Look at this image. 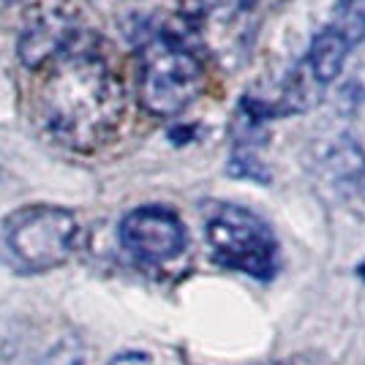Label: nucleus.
<instances>
[{
	"label": "nucleus",
	"instance_id": "1",
	"mask_svg": "<svg viewBox=\"0 0 365 365\" xmlns=\"http://www.w3.org/2000/svg\"><path fill=\"white\" fill-rule=\"evenodd\" d=\"M33 74V120L49 142L96 153L118 137L125 120V85L88 31L38 63Z\"/></svg>",
	"mask_w": 365,
	"mask_h": 365
},
{
	"label": "nucleus",
	"instance_id": "2",
	"mask_svg": "<svg viewBox=\"0 0 365 365\" xmlns=\"http://www.w3.org/2000/svg\"><path fill=\"white\" fill-rule=\"evenodd\" d=\"M205 91V66L180 38L158 33L137 52V98L153 118H178Z\"/></svg>",
	"mask_w": 365,
	"mask_h": 365
},
{
	"label": "nucleus",
	"instance_id": "3",
	"mask_svg": "<svg viewBox=\"0 0 365 365\" xmlns=\"http://www.w3.org/2000/svg\"><path fill=\"white\" fill-rule=\"evenodd\" d=\"M3 240L25 273H49L74 254L79 243L76 215L58 205H28L3 224Z\"/></svg>",
	"mask_w": 365,
	"mask_h": 365
},
{
	"label": "nucleus",
	"instance_id": "4",
	"mask_svg": "<svg viewBox=\"0 0 365 365\" xmlns=\"http://www.w3.org/2000/svg\"><path fill=\"white\" fill-rule=\"evenodd\" d=\"M207 243L213 259L235 273L259 281L273 278L278 270V240L264 218L240 205H221L207 218Z\"/></svg>",
	"mask_w": 365,
	"mask_h": 365
},
{
	"label": "nucleus",
	"instance_id": "5",
	"mask_svg": "<svg viewBox=\"0 0 365 365\" xmlns=\"http://www.w3.org/2000/svg\"><path fill=\"white\" fill-rule=\"evenodd\" d=\"M120 245L145 264L175 262L188 248V229L172 207L142 205L123 215L118 227Z\"/></svg>",
	"mask_w": 365,
	"mask_h": 365
},
{
	"label": "nucleus",
	"instance_id": "6",
	"mask_svg": "<svg viewBox=\"0 0 365 365\" xmlns=\"http://www.w3.org/2000/svg\"><path fill=\"white\" fill-rule=\"evenodd\" d=\"M182 22L197 31L205 41L213 44L215 38L235 41L237 31L248 19L254 0H178Z\"/></svg>",
	"mask_w": 365,
	"mask_h": 365
},
{
	"label": "nucleus",
	"instance_id": "7",
	"mask_svg": "<svg viewBox=\"0 0 365 365\" xmlns=\"http://www.w3.org/2000/svg\"><path fill=\"white\" fill-rule=\"evenodd\" d=\"M351 41L346 31L341 28H324L314 36L305 55V71L314 85H330L344 74L346 61H349Z\"/></svg>",
	"mask_w": 365,
	"mask_h": 365
},
{
	"label": "nucleus",
	"instance_id": "8",
	"mask_svg": "<svg viewBox=\"0 0 365 365\" xmlns=\"http://www.w3.org/2000/svg\"><path fill=\"white\" fill-rule=\"evenodd\" d=\"M36 365H79V351H76L74 344L61 341L55 349L49 351L46 357H41Z\"/></svg>",
	"mask_w": 365,
	"mask_h": 365
},
{
	"label": "nucleus",
	"instance_id": "9",
	"mask_svg": "<svg viewBox=\"0 0 365 365\" xmlns=\"http://www.w3.org/2000/svg\"><path fill=\"white\" fill-rule=\"evenodd\" d=\"M267 365H308L303 360H281V363H267Z\"/></svg>",
	"mask_w": 365,
	"mask_h": 365
},
{
	"label": "nucleus",
	"instance_id": "10",
	"mask_svg": "<svg viewBox=\"0 0 365 365\" xmlns=\"http://www.w3.org/2000/svg\"><path fill=\"white\" fill-rule=\"evenodd\" d=\"M3 3H9V6H16V3H22V0H3Z\"/></svg>",
	"mask_w": 365,
	"mask_h": 365
}]
</instances>
